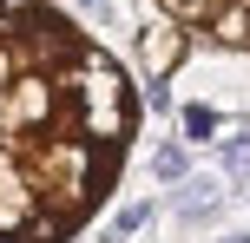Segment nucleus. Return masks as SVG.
Here are the masks:
<instances>
[{
  "mask_svg": "<svg viewBox=\"0 0 250 243\" xmlns=\"http://www.w3.org/2000/svg\"><path fill=\"white\" fill-rule=\"evenodd\" d=\"M204 26H211L224 46H250V7H217Z\"/></svg>",
  "mask_w": 250,
  "mask_h": 243,
  "instance_id": "f257e3e1",
  "label": "nucleus"
},
{
  "mask_svg": "<svg viewBox=\"0 0 250 243\" xmlns=\"http://www.w3.org/2000/svg\"><path fill=\"white\" fill-rule=\"evenodd\" d=\"M33 26H40L33 0H0V33H33Z\"/></svg>",
  "mask_w": 250,
  "mask_h": 243,
  "instance_id": "f03ea898",
  "label": "nucleus"
},
{
  "mask_svg": "<svg viewBox=\"0 0 250 243\" xmlns=\"http://www.w3.org/2000/svg\"><path fill=\"white\" fill-rule=\"evenodd\" d=\"M178 118H185V138H191V145L217 138V112H211V105H185V112H178Z\"/></svg>",
  "mask_w": 250,
  "mask_h": 243,
  "instance_id": "7ed1b4c3",
  "label": "nucleus"
},
{
  "mask_svg": "<svg viewBox=\"0 0 250 243\" xmlns=\"http://www.w3.org/2000/svg\"><path fill=\"white\" fill-rule=\"evenodd\" d=\"M145 217H151V204H132V210H125V217H119V224H112L105 237H112V243H125L132 230H145Z\"/></svg>",
  "mask_w": 250,
  "mask_h": 243,
  "instance_id": "20e7f679",
  "label": "nucleus"
},
{
  "mask_svg": "<svg viewBox=\"0 0 250 243\" xmlns=\"http://www.w3.org/2000/svg\"><path fill=\"white\" fill-rule=\"evenodd\" d=\"M151 165H158V178H185V151H178V145H158Z\"/></svg>",
  "mask_w": 250,
  "mask_h": 243,
  "instance_id": "39448f33",
  "label": "nucleus"
},
{
  "mask_svg": "<svg viewBox=\"0 0 250 243\" xmlns=\"http://www.w3.org/2000/svg\"><path fill=\"white\" fill-rule=\"evenodd\" d=\"M224 165L244 178V171H250V138H230V145H224Z\"/></svg>",
  "mask_w": 250,
  "mask_h": 243,
  "instance_id": "423d86ee",
  "label": "nucleus"
},
{
  "mask_svg": "<svg viewBox=\"0 0 250 243\" xmlns=\"http://www.w3.org/2000/svg\"><path fill=\"white\" fill-rule=\"evenodd\" d=\"M178 204H185V210H211V204H217V191H185Z\"/></svg>",
  "mask_w": 250,
  "mask_h": 243,
  "instance_id": "0eeeda50",
  "label": "nucleus"
},
{
  "mask_svg": "<svg viewBox=\"0 0 250 243\" xmlns=\"http://www.w3.org/2000/svg\"><path fill=\"white\" fill-rule=\"evenodd\" d=\"M224 243H250V237H224Z\"/></svg>",
  "mask_w": 250,
  "mask_h": 243,
  "instance_id": "6e6552de",
  "label": "nucleus"
}]
</instances>
